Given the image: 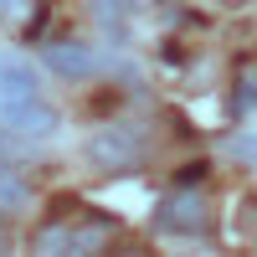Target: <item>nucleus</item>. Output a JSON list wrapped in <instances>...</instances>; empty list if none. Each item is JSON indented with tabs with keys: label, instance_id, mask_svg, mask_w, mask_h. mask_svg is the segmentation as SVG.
<instances>
[{
	"label": "nucleus",
	"instance_id": "1",
	"mask_svg": "<svg viewBox=\"0 0 257 257\" xmlns=\"http://www.w3.org/2000/svg\"><path fill=\"white\" fill-rule=\"evenodd\" d=\"M0 123L26 139H52L57 134V108L41 93L36 67L21 52H0Z\"/></svg>",
	"mask_w": 257,
	"mask_h": 257
},
{
	"label": "nucleus",
	"instance_id": "2",
	"mask_svg": "<svg viewBox=\"0 0 257 257\" xmlns=\"http://www.w3.org/2000/svg\"><path fill=\"white\" fill-rule=\"evenodd\" d=\"M108 237H113V221H98V216H62V221H52V226L36 231V252H98Z\"/></svg>",
	"mask_w": 257,
	"mask_h": 257
},
{
	"label": "nucleus",
	"instance_id": "3",
	"mask_svg": "<svg viewBox=\"0 0 257 257\" xmlns=\"http://www.w3.org/2000/svg\"><path fill=\"white\" fill-rule=\"evenodd\" d=\"M144 134L134 123H108V128H98L93 134V144H88V160L98 165V170H108V175H123V170H134L139 160H144Z\"/></svg>",
	"mask_w": 257,
	"mask_h": 257
},
{
	"label": "nucleus",
	"instance_id": "4",
	"mask_svg": "<svg viewBox=\"0 0 257 257\" xmlns=\"http://www.w3.org/2000/svg\"><path fill=\"white\" fill-rule=\"evenodd\" d=\"M155 226L170 231V237H206L211 231V206L196 190H170L155 211Z\"/></svg>",
	"mask_w": 257,
	"mask_h": 257
},
{
	"label": "nucleus",
	"instance_id": "5",
	"mask_svg": "<svg viewBox=\"0 0 257 257\" xmlns=\"http://www.w3.org/2000/svg\"><path fill=\"white\" fill-rule=\"evenodd\" d=\"M47 67L62 77H93L98 72V52L88 41H52L47 47Z\"/></svg>",
	"mask_w": 257,
	"mask_h": 257
},
{
	"label": "nucleus",
	"instance_id": "6",
	"mask_svg": "<svg viewBox=\"0 0 257 257\" xmlns=\"http://www.w3.org/2000/svg\"><path fill=\"white\" fill-rule=\"evenodd\" d=\"M21 201H26V180H21L16 170L0 160V206H6V211H16Z\"/></svg>",
	"mask_w": 257,
	"mask_h": 257
},
{
	"label": "nucleus",
	"instance_id": "7",
	"mask_svg": "<svg viewBox=\"0 0 257 257\" xmlns=\"http://www.w3.org/2000/svg\"><path fill=\"white\" fill-rule=\"evenodd\" d=\"M226 149H231V155H237V160L257 165V123H252V128H237V134L226 139Z\"/></svg>",
	"mask_w": 257,
	"mask_h": 257
},
{
	"label": "nucleus",
	"instance_id": "8",
	"mask_svg": "<svg viewBox=\"0 0 257 257\" xmlns=\"http://www.w3.org/2000/svg\"><path fill=\"white\" fill-rule=\"evenodd\" d=\"M26 11V0H0V16H21Z\"/></svg>",
	"mask_w": 257,
	"mask_h": 257
}]
</instances>
